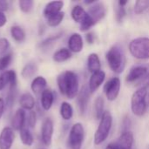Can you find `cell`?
Wrapping results in <instances>:
<instances>
[{
	"instance_id": "cell-47",
	"label": "cell",
	"mask_w": 149,
	"mask_h": 149,
	"mask_svg": "<svg viewBox=\"0 0 149 149\" xmlns=\"http://www.w3.org/2000/svg\"><path fill=\"white\" fill-rule=\"evenodd\" d=\"M145 82H146V86H146V87H148V86H149V74L147 76V78H146V81H145Z\"/></svg>"
},
{
	"instance_id": "cell-17",
	"label": "cell",
	"mask_w": 149,
	"mask_h": 149,
	"mask_svg": "<svg viewBox=\"0 0 149 149\" xmlns=\"http://www.w3.org/2000/svg\"><path fill=\"white\" fill-rule=\"evenodd\" d=\"M64 6L63 1H52L49 2L44 8L43 14L46 18H49L50 17L56 15L59 12H61V10Z\"/></svg>"
},
{
	"instance_id": "cell-41",
	"label": "cell",
	"mask_w": 149,
	"mask_h": 149,
	"mask_svg": "<svg viewBox=\"0 0 149 149\" xmlns=\"http://www.w3.org/2000/svg\"><path fill=\"white\" fill-rule=\"evenodd\" d=\"M86 40L88 44H93L94 43V35L92 32H88L86 34Z\"/></svg>"
},
{
	"instance_id": "cell-43",
	"label": "cell",
	"mask_w": 149,
	"mask_h": 149,
	"mask_svg": "<svg viewBox=\"0 0 149 149\" xmlns=\"http://www.w3.org/2000/svg\"><path fill=\"white\" fill-rule=\"evenodd\" d=\"M129 127H130V120H129V118H126L123 120V132L129 131L128 130Z\"/></svg>"
},
{
	"instance_id": "cell-7",
	"label": "cell",
	"mask_w": 149,
	"mask_h": 149,
	"mask_svg": "<svg viewBox=\"0 0 149 149\" xmlns=\"http://www.w3.org/2000/svg\"><path fill=\"white\" fill-rule=\"evenodd\" d=\"M120 87L121 82L118 77H113L110 79L104 86V93L107 99L109 101L115 100L120 94Z\"/></svg>"
},
{
	"instance_id": "cell-34",
	"label": "cell",
	"mask_w": 149,
	"mask_h": 149,
	"mask_svg": "<svg viewBox=\"0 0 149 149\" xmlns=\"http://www.w3.org/2000/svg\"><path fill=\"white\" fill-rule=\"evenodd\" d=\"M34 2L32 0H21L18 2L19 9L24 13H29L33 9Z\"/></svg>"
},
{
	"instance_id": "cell-19",
	"label": "cell",
	"mask_w": 149,
	"mask_h": 149,
	"mask_svg": "<svg viewBox=\"0 0 149 149\" xmlns=\"http://www.w3.org/2000/svg\"><path fill=\"white\" fill-rule=\"evenodd\" d=\"M41 107L45 111H49L54 102V94L53 92L50 89H45L41 93Z\"/></svg>"
},
{
	"instance_id": "cell-32",
	"label": "cell",
	"mask_w": 149,
	"mask_h": 149,
	"mask_svg": "<svg viewBox=\"0 0 149 149\" xmlns=\"http://www.w3.org/2000/svg\"><path fill=\"white\" fill-rule=\"evenodd\" d=\"M95 24H96V23L94 22V20L87 13V15L85 17V19L79 24V29H80L81 31H86L89 29H91L93 26H94Z\"/></svg>"
},
{
	"instance_id": "cell-14",
	"label": "cell",
	"mask_w": 149,
	"mask_h": 149,
	"mask_svg": "<svg viewBox=\"0 0 149 149\" xmlns=\"http://www.w3.org/2000/svg\"><path fill=\"white\" fill-rule=\"evenodd\" d=\"M26 120V113L25 111L22 108H18L11 120V128L16 131H20L24 128V123Z\"/></svg>"
},
{
	"instance_id": "cell-8",
	"label": "cell",
	"mask_w": 149,
	"mask_h": 149,
	"mask_svg": "<svg viewBox=\"0 0 149 149\" xmlns=\"http://www.w3.org/2000/svg\"><path fill=\"white\" fill-rule=\"evenodd\" d=\"M54 126L53 121L50 118H46L42 124L41 127V140L44 145L50 146L52 144V136H53Z\"/></svg>"
},
{
	"instance_id": "cell-2",
	"label": "cell",
	"mask_w": 149,
	"mask_h": 149,
	"mask_svg": "<svg viewBox=\"0 0 149 149\" xmlns=\"http://www.w3.org/2000/svg\"><path fill=\"white\" fill-rule=\"evenodd\" d=\"M106 58L110 69L115 73H121L126 65V57L123 50L119 45L112 46L106 54Z\"/></svg>"
},
{
	"instance_id": "cell-30",
	"label": "cell",
	"mask_w": 149,
	"mask_h": 149,
	"mask_svg": "<svg viewBox=\"0 0 149 149\" xmlns=\"http://www.w3.org/2000/svg\"><path fill=\"white\" fill-rule=\"evenodd\" d=\"M64 17H65V12L61 11V12L47 18V24L50 27H57L62 23Z\"/></svg>"
},
{
	"instance_id": "cell-18",
	"label": "cell",
	"mask_w": 149,
	"mask_h": 149,
	"mask_svg": "<svg viewBox=\"0 0 149 149\" xmlns=\"http://www.w3.org/2000/svg\"><path fill=\"white\" fill-rule=\"evenodd\" d=\"M133 144H134L133 133L131 131L122 132L117 142L119 149H133Z\"/></svg>"
},
{
	"instance_id": "cell-44",
	"label": "cell",
	"mask_w": 149,
	"mask_h": 149,
	"mask_svg": "<svg viewBox=\"0 0 149 149\" xmlns=\"http://www.w3.org/2000/svg\"><path fill=\"white\" fill-rule=\"evenodd\" d=\"M4 109H5V101L2 98H0V119L2 118L4 113Z\"/></svg>"
},
{
	"instance_id": "cell-36",
	"label": "cell",
	"mask_w": 149,
	"mask_h": 149,
	"mask_svg": "<svg viewBox=\"0 0 149 149\" xmlns=\"http://www.w3.org/2000/svg\"><path fill=\"white\" fill-rule=\"evenodd\" d=\"M10 44L9 40L5 38H0V58L6 55V52L10 49Z\"/></svg>"
},
{
	"instance_id": "cell-21",
	"label": "cell",
	"mask_w": 149,
	"mask_h": 149,
	"mask_svg": "<svg viewBox=\"0 0 149 149\" xmlns=\"http://www.w3.org/2000/svg\"><path fill=\"white\" fill-rule=\"evenodd\" d=\"M19 104L22 109L32 111L35 107V100L31 93H24L19 98Z\"/></svg>"
},
{
	"instance_id": "cell-49",
	"label": "cell",
	"mask_w": 149,
	"mask_h": 149,
	"mask_svg": "<svg viewBox=\"0 0 149 149\" xmlns=\"http://www.w3.org/2000/svg\"><path fill=\"white\" fill-rule=\"evenodd\" d=\"M40 149H45V148H40Z\"/></svg>"
},
{
	"instance_id": "cell-28",
	"label": "cell",
	"mask_w": 149,
	"mask_h": 149,
	"mask_svg": "<svg viewBox=\"0 0 149 149\" xmlns=\"http://www.w3.org/2000/svg\"><path fill=\"white\" fill-rule=\"evenodd\" d=\"M19 132H20L19 134H20V139H21L22 143L24 146H27V147L32 146V144L34 142V138H33V135L31 133V131L28 128H24V127Z\"/></svg>"
},
{
	"instance_id": "cell-25",
	"label": "cell",
	"mask_w": 149,
	"mask_h": 149,
	"mask_svg": "<svg viewBox=\"0 0 149 149\" xmlns=\"http://www.w3.org/2000/svg\"><path fill=\"white\" fill-rule=\"evenodd\" d=\"M104 100L101 96L97 97L93 104V114L96 120H100L104 113Z\"/></svg>"
},
{
	"instance_id": "cell-4",
	"label": "cell",
	"mask_w": 149,
	"mask_h": 149,
	"mask_svg": "<svg viewBox=\"0 0 149 149\" xmlns=\"http://www.w3.org/2000/svg\"><path fill=\"white\" fill-rule=\"evenodd\" d=\"M128 49L134 58L140 60L149 59V38L139 37L133 39Z\"/></svg>"
},
{
	"instance_id": "cell-48",
	"label": "cell",
	"mask_w": 149,
	"mask_h": 149,
	"mask_svg": "<svg viewBox=\"0 0 149 149\" xmlns=\"http://www.w3.org/2000/svg\"><path fill=\"white\" fill-rule=\"evenodd\" d=\"M147 104H148V107H149V93H148V96H147Z\"/></svg>"
},
{
	"instance_id": "cell-46",
	"label": "cell",
	"mask_w": 149,
	"mask_h": 149,
	"mask_svg": "<svg viewBox=\"0 0 149 149\" xmlns=\"http://www.w3.org/2000/svg\"><path fill=\"white\" fill-rule=\"evenodd\" d=\"M118 3H119V6H123L124 7L127 3V1H119Z\"/></svg>"
},
{
	"instance_id": "cell-15",
	"label": "cell",
	"mask_w": 149,
	"mask_h": 149,
	"mask_svg": "<svg viewBox=\"0 0 149 149\" xmlns=\"http://www.w3.org/2000/svg\"><path fill=\"white\" fill-rule=\"evenodd\" d=\"M84 42L79 33H72L68 39V49L71 52L79 53L82 51Z\"/></svg>"
},
{
	"instance_id": "cell-31",
	"label": "cell",
	"mask_w": 149,
	"mask_h": 149,
	"mask_svg": "<svg viewBox=\"0 0 149 149\" xmlns=\"http://www.w3.org/2000/svg\"><path fill=\"white\" fill-rule=\"evenodd\" d=\"M17 95V85L16 86H9V91L7 93L6 97V101H5V107L8 108H10L15 101V98Z\"/></svg>"
},
{
	"instance_id": "cell-35",
	"label": "cell",
	"mask_w": 149,
	"mask_h": 149,
	"mask_svg": "<svg viewBox=\"0 0 149 149\" xmlns=\"http://www.w3.org/2000/svg\"><path fill=\"white\" fill-rule=\"evenodd\" d=\"M62 32L58 33V34H56V35H53V36H51L47 38H45V40H43L40 44H39V46L41 48H46L48 47L49 45H51L52 44H53L55 41H57L58 38H60L62 37Z\"/></svg>"
},
{
	"instance_id": "cell-45",
	"label": "cell",
	"mask_w": 149,
	"mask_h": 149,
	"mask_svg": "<svg viewBox=\"0 0 149 149\" xmlns=\"http://www.w3.org/2000/svg\"><path fill=\"white\" fill-rule=\"evenodd\" d=\"M105 149H119L117 143H109Z\"/></svg>"
},
{
	"instance_id": "cell-22",
	"label": "cell",
	"mask_w": 149,
	"mask_h": 149,
	"mask_svg": "<svg viewBox=\"0 0 149 149\" xmlns=\"http://www.w3.org/2000/svg\"><path fill=\"white\" fill-rule=\"evenodd\" d=\"M101 64L100 57L97 53H91L87 58V69L93 74L96 72L100 71Z\"/></svg>"
},
{
	"instance_id": "cell-6",
	"label": "cell",
	"mask_w": 149,
	"mask_h": 149,
	"mask_svg": "<svg viewBox=\"0 0 149 149\" xmlns=\"http://www.w3.org/2000/svg\"><path fill=\"white\" fill-rule=\"evenodd\" d=\"M85 139V129L81 123H75L69 133L68 143L71 149H81Z\"/></svg>"
},
{
	"instance_id": "cell-9",
	"label": "cell",
	"mask_w": 149,
	"mask_h": 149,
	"mask_svg": "<svg viewBox=\"0 0 149 149\" xmlns=\"http://www.w3.org/2000/svg\"><path fill=\"white\" fill-rule=\"evenodd\" d=\"M15 139L14 130L10 127H5L0 133V149H10Z\"/></svg>"
},
{
	"instance_id": "cell-11",
	"label": "cell",
	"mask_w": 149,
	"mask_h": 149,
	"mask_svg": "<svg viewBox=\"0 0 149 149\" xmlns=\"http://www.w3.org/2000/svg\"><path fill=\"white\" fill-rule=\"evenodd\" d=\"M90 93H90L88 87L83 86L77 95L78 107H79V113L81 115H84L87 109V106H88V103L90 100Z\"/></svg>"
},
{
	"instance_id": "cell-38",
	"label": "cell",
	"mask_w": 149,
	"mask_h": 149,
	"mask_svg": "<svg viewBox=\"0 0 149 149\" xmlns=\"http://www.w3.org/2000/svg\"><path fill=\"white\" fill-rule=\"evenodd\" d=\"M27 124L29 126V127L31 128H34L37 123V114L36 112L34 111H30L28 115H27Z\"/></svg>"
},
{
	"instance_id": "cell-20",
	"label": "cell",
	"mask_w": 149,
	"mask_h": 149,
	"mask_svg": "<svg viewBox=\"0 0 149 149\" xmlns=\"http://www.w3.org/2000/svg\"><path fill=\"white\" fill-rule=\"evenodd\" d=\"M46 86H47L46 79L42 76H38L32 80L31 84V89L34 94L38 95L41 94L46 89Z\"/></svg>"
},
{
	"instance_id": "cell-24",
	"label": "cell",
	"mask_w": 149,
	"mask_h": 149,
	"mask_svg": "<svg viewBox=\"0 0 149 149\" xmlns=\"http://www.w3.org/2000/svg\"><path fill=\"white\" fill-rule=\"evenodd\" d=\"M87 15V12L84 10V8L80 5H75L72 10V13H71V16H72V18L76 22V23H81L85 17H86Z\"/></svg>"
},
{
	"instance_id": "cell-16",
	"label": "cell",
	"mask_w": 149,
	"mask_h": 149,
	"mask_svg": "<svg viewBox=\"0 0 149 149\" xmlns=\"http://www.w3.org/2000/svg\"><path fill=\"white\" fill-rule=\"evenodd\" d=\"M148 74V68L145 66H134L130 69L129 72L127 75L126 80L129 83L134 82L138 79H141V78H144Z\"/></svg>"
},
{
	"instance_id": "cell-39",
	"label": "cell",
	"mask_w": 149,
	"mask_h": 149,
	"mask_svg": "<svg viewBox=\"0 0 149 149\" xmlns=\"http://www.w3.org/2000/svg\"><path fill=\"white\" fill-rule=\"evenodd\" d=\"M126 16H127V10H126L125 7L119 6L116 10V20L118 21V23H121L123 18Z\"/></svg>"
},
{
	"instance_id": "cell-37",
	"label": "cell",
	"mask_w": 149,
	"mask_h": 149,
	"mask_svg": "<svg viewBox=\"0 0 149 149\" xmlns=\"http://www.w3.org/2000/svg\"><path fill=\"white\" fill-rule=\"evenodd\" d=\"M11 59H12V55L10 53H8L0 58V72L4 70L10 65Z\"/></svg>"
},
{
	"instance_id": "cell-10",
	"label": "cell",
	"mask_w": 149,
	"mask_h": 149,
	"mask_svg": "<svg viewBox=\"0 0 149 149\" xmlns=\"http://www.w3.org/2000/svg\"><path fill=\"white\" fill-rule=\"evenodd\" d=\"M87 13L94 20V22L97 23L106 16L107 8L102 2H96L89 7Z\"/></svg>"
},
{
	"instance_id": "cell-1",
	"label": "cell",
	"mask_w": 149,
	"mask_h": 149,
	"mask_svg": "<svg viewBox=\"0 0 149 149\" xmlns=\"http://www.w3.org/2000/svg\"><path fill=\"white\" fill-rule=\"evenodd\" d=\"M57 84L60 93L69 100L75 98L79 92V77L72 71L61 72L57 78Z\"/></svg>"
},
{
	"instance_id": "cell-3",
	"label": "cell",
	"mask_w": 149,
	"mask_h": 149,
	"mask_svg": "<svg viewBox=\"0 0 149 149\" xmlns=\"http://www.w3.org/2000/svg\"><path fill=\"white\" fill-rule=\"evenodd\" d=\"M147 96L148 87L146 86H141L134 93L131 99V110L135 116L141 117L147 112Z\"/></svg>"
},
{
	"instance_id": "cell-33",
	"label": "cell",
	"mask_w": 149,
	"mask_h": 149,
	"mask_svg": "<svg viewBox=\"0 0 149 149\" xmlns=\"http://www.w3.org/2000/svg\"><path fill=\"white\" fill-rule=\"evenodd\" d=\"M149 8L148 0H138L134 4V13L137 15L141 14Z\"/></svg>"
},
{
	"instance_id": "cell-12",
	"label": "cell",
	"mask_w": 149,
	"mask_h": 149,
	"mask_svg": "<svg viewBox=\"0 0 149 149\" xmlns=\"http://www.w3.org/2000/svg\"><path fill=\"white\" fill-rule=\"evenodd\" d=\"M105 79H106V73L101 70L93 73L89 79V83H88V89L90 93H93L95 91H97L99 87L103 84Z\"/></svg>"
},
{
	"instance_id": "cell-42",
	"label": "cell",
	"mask_w": 149,
	"mask_h": 149,
	"mask_svg": "<svg viewBox=\"0 0 149 149\" xmlns=\"http://www.w3.org/2000/svg\"><path fill=\"white\" fill-rule=\"evenodd\" d=\"M7 23V17L5 16V14L3 12L0 11V28L4 26Z\"/></svg>"
},
{
	"instance_id": "cell-13",
	"label": "cell",
	"mask_w": 149,
	"mask_h": 149,
	"mask_svg": "<svg viewBox=\"0 0 149 149\" xmlns=\"http://www.w3.org/2000/svg\"><path fill=\"white\" fill-rule=\"evenodd\" d=\"M17 85V74L15 71L9 70L0 74V92L3 91L7 86Z\"/></svg>"
},
{
	"instance_id": "cell-40",
	"label": "cell",
	"mask_w": 149,
	"mask_h": 149,
	"mask_svg": "<svg viewBox=\"0 0 149 149\" xmlns=\"http://www.w3.org/2000/svg\"><path fill=\"white\" fill-rule=\"evenodd\" d=\"M9 9V2L5 0H0V11L4 12Z\"/></svg>"
},
{
	"instance_id": "cell-27",
	"label": "cell",
	"mask_w": 149,
	"mask_h": 149,
	"mask_svg": "<svg viewBox=\"0 0 149 149\" xmlns=\"http://www.w3.org/2000/svg\"><path fill=\"white\" fill-rule=\"evenodd\" d=\"M10 35L12 38L18 43H21L25 39V32L24 29L18 25H13L10 28Z\"/></svg>"
},
{
	"instance_id": "cell-26",
	"label": "cell",
	"mask_w": 149,
	"mask_h": 149,
	"mask_svg": "<svg viewBox=\"0 0 149 149\" xmlns=\"http://www.w3.org/2000/svg\"><path fill=\"white\" fill-rule=\"evenodd\" d=\"M59 112H60V115H61L62 119L65 120H70L73 116L72 107L70 103H68L66 101H64L61 103Z\"/></svg>"
},
{
	"instance_id": "cell-29",
	"label": "cell",
	"mask_w": 149,
	"mask_h": 149,
	"mask_svg": "<svg viewBox=\"0 0 149 149\" xmlns=\"http://www.w3.org/2000/svg\"><path fill=\"white\" fill-rule=\"evenodd\" d=\"M38 71V66L36 64L34 63H28L26 64L23 69H22V72H21V75L24 79H31V77L34 76V74L37 72Z\"/></svg>"
},
{
	"instance_id": "cell-5",
	"label": "cell",
	"mask_w": 149,
	"mask_h": 149,
	"mask_svg": "<svg viewBox=\"0 0 149 149\" xmlns=\"http://www.w3.org/2000/svg\"><path fill=\"white\" fill-rule=\"evenodd\" d=\"M112 126H113V116L109 111H105L100 119L96 133L94 134L95 145H100L107 139L110 131L112 129Z\"/></svg>"
},
{
	"instance_id": "cell-23",
	"label": "cell",
	"mask_w": 149,
	"mask_h": 149,
	"mask_svg": "<svg viewBox=\"0 0 149 149\" xmlns=\"http://www.w3.org/2000/svg\"><path fill=\"white\" fill-rule=\"evenodd\" d=\"M72 58V52L67 48H61L53 53L52 59L57 63H63Z\"/></svg>"
}]
</instances>
